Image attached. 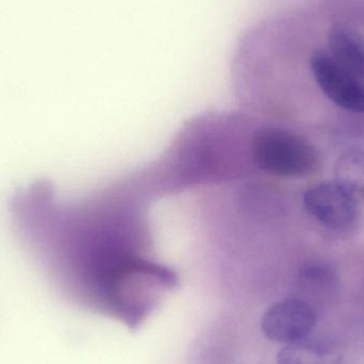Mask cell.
Listing matches in <instances>:
<instances>
[{
	"label": "cell",
	"instance_id": "7a4b0ae2",
	"mask_svg": "<svg viewBox=\"0 0 364 364\" xmlns=\"http://www.w3.org/2000/svg\"><path fill=\"white\" fill-rule=\"evenodd\" d=\"M359 199L339 181H327L311 186L303 197L304 207L316 222L329 230H350L360 215Z\"/></svg>",
	"mask_w": 364,
	"mask_h": 364
},
{
	"label": "cell",
	"instance_id": "6da1fadb",
	"mask_svg": "<svg viewBox=\"0 0 364 364\" xmlns=\"http://www.w3.org/2000/svg\"><path fill=\"white\" fill-rule=\"evenodd\" d=\"M250 158L254 170L282 178H304L320 168V154L303 136L275 126L252 128Z\"/></svg>",
	"mask_w": 364,
	"mask_h": 364
},
{
	"label": "cell",
	"instance_id": "52a82bcc",
	"mask_svg": "<svg viewBox=\"0 0 364 364\" xmlns=\"http://www.w3.org/2000/svg\"><path fill=\"white\" fill-rule=\"evenodd\" d=\"M336 181L364 199V151L353 149L341 156L336 166Z\"/></svg>",
	"mask_w": 364,
	"mask_h": 364
},
{
	"label": "cell",
	"instance_id": "5b68a950",
	"mask_svg": "<svg viewBox=\"0 0 364 364\" xmlns=\"http://www.w3.org/2000/svg\"><path fill=\"white\" fill-rule=\"evenodd\" d=\"M327 53L338 66L364 83V38L346 23H333L327 38Z\"/></svg>",
	"mask_w": 364,
	"mask_h": 364
},
{
	"label": "cell",
	"instance_id": "ba28073f",
	"mask_svg": "<svg viewBox=\"0 0 364 364\" xmlns=\"http://www.w3.org/2000/svg\"><path fill=\"white\" fill-rule=\"evenodd\" d=\"M299 279L303 284L316 289H331L337 282L335 271L323 263H311L299 272Z\"/></svg>",
	"mask_w": 364,
	"mask_h": 364
},
{
	"label": "cell",
	"instance_id": "8992f818",
	"mask_svg": "<svg viewBox=\"0 0 364 364\" xmlns=\"http://www.w3.org/2000/svg\"><path fill=\"white\" fill-rule=\"evenodd\" d=\"M277 364H341L340 348L333 342L310 336L286 344L276 357Z\"/></svg>",
	"mask_w": 364,
	"mask_h": 364
},
{
	"label": "cell",
	"instance_id": "3957f363",
	"mask_svg": "<svg viewBox=\"0 0 364 364\" xmlns=\"http://www.w3.org/2000/svg\"><path fill=\"white\" fill-rule=\"evenodd\" d=\"M316 318V309L307 301L282 299L265 310L261 331L269 341L286 346L311 335Z\"/></svg>",
	"mask_w": 364,
	"mask_h": 364
},
{
	"label": "cell",
	"instance_id": "277c9868",
	"mask_svg": "<svg viewBox=\"0 0 364 364\" xmlns=\"http://www.w3.org/2000/svg\"><path fill=\"white\" fill-rule=\"evenodd\" d=\"M310 70L321 91L340 108L364 113V83L342 70L326 50L310 58Z\"/></svg>",
	"mask_w": 364,
	"mask_h": 364
}]
</instances>
